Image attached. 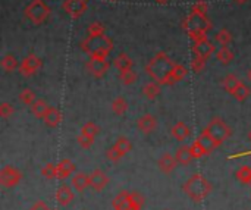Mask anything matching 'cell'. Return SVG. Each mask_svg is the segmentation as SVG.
Segmentation results:
<instances>
[{
  "mask_svg": "<svg viewBox=\"0 0 251 210\" xmlns=\"http://www.w3.org/2000/svg\"><path fill=\"white\" fill-rule=\"evenodd\" d=\"M175 66L176 63L165 52H159L146 65V72L153 81L159 82L160 85H172V72Z\"/></svg>",
  "mask_w": 251,
  "mask_h": 210,
  "instance_id": "obj_1",
  "label": "cell"
},
{
  "mask_svg": "<svg viewBox=\"0 0 251 210\" xmlns=\"http://www.w3.org/2000/svg\"><path fill=\"white\" fill-rule=\"evenodd\" d=\"M81 50L91 59H107L113 50V41L107 35H88L81 43Z\"/></svg>",
  "mask_w": 251,
  "mask_h": 210,
  "instance_id": "obj_2",
  "label": "cell"
},
{
  "mask_svg": "<svg viewBox=\"0 0 251 210\" xmlns=\"http://www.w3.org/2000/svg\"><path fill=\"white\" fill-rule=\"evenodd\" d=\"M184 31L193 40V43L207 38V31L212 28V21L206 15H199L190 12V15L182 22Z\"/></svg>",
  "mask_w": 251,
  "mask_h": 210,
  "instance_id": "obj_3",
  "label": "cell"
},
{
  "mask_svg": "<svg viewBox=\"0 0 251 210\" xmlns=\"http://www.w3.org/2000/svg\"><path fill=\"white\" fill-rule=\"evenodd\" d=\"M212 188H213L212 184H210L203 175H200V174L193 175V177L184 184V191H185V194H187L191 200H194V202H201V200H204V199L210 194Z\"/></svg>",
  "mask_w": 251,
  "mask_h": 210,
  "instance_id": "obj_4",
  "label": "cell"
},
{
  "mask_svg": "<svg viewBox=\"0 0 251 210\" xmlns=\"http://www.w3.org/2000/svg\"><path fill=\"white\" fill-rule=\"evenodd\" d=\"M204 131L215 140V143L218 144V147L221 144H224L232 134V130L229 128V125L226 122H224L221 118H213L207 127L204 128Z\"/></svg>",
  "mask_w": 251,
  "mask_h": 210,
  "instance_id": "obj_5",
  "label": "cell"
},
{
  "mask_svg": "<svg viewBox=\"0 0 251 210\" xmlns=\"http://www.w3.org/2000/svg\"><path fill=\"white\" fill-rule=\"evenodd\" d=\"M25 16L35 25L43 24L49 15H50V7L43 1V0H32L26 7H25Z\"/></svg>",
  "mask_w": 251,
  "mask_h": 210,
  "instance_id": "obj_6",
  "label": "cell"
},
{
  "mask_svg": "<svg viewBox=\"0 0 251 210\" xmlns=\"http://www.w3.org/2000/svg\"><path fill=\"white\" fill-rule=\"evenodd\" d=\"M43 66V62L38 56L35 54H28L22 62L19 63V72L22 77H31L35 72H38Z\"/></svg>",
  "mask_w": 251,
  "mask_h": 210,
  "instance_id": "obj_7",
  "label": "cell"
},
{
  "mask_svg": "<svg viewBox=\"0 0 251 210\" xmlns=\"http://www.w3.org/2000/svg\"><path fill=\"white\" fill-rule=\"evenodd\" d=\"M21 178H22V174L16 168H13V166L7 165V166H4L0 171V184L4 188H12V187L18 185Z\"/></svg>",
  "mask_w": 251,
  "mask_h": 210,
  "instance_id": "obj_8",
  "label": "cell"
},
{
  "mask_svg": "<svg viewBox=\"0 0 251 210\" xmlns=\"http://www.w3.org/2000/svg\"><path fill=\"white\" fill-rule=\"evenodd\" d=\"M63 10L72 19H78L87 10V0H65L63 1Z\"/></svg>",
  "mask_w": 251,
  "mask_h": 210,
  "instance_id": "obj_9",
  "label": "cell"
},
{
  "mask_svg": "<svg viewBox=\"0 0 251 210\" xmlns=\"http://www.w3.org/2000/svg\"><path fill=\"white\" fill-rule=\"evenodd\" d=\"M110 68V63L107 62V59H91L85 63V69L88 71L90 75H93L94 78H101Z\"/></svg>",
  "mask_w": 251,
  "mask_h": 210,
  "instance_id": "obj_10",
  "label": "cell"
},
{
  "mask_svg": "<svg viewBox=\"0 0 251 210\" xmlns=\"http://www.w3.org/2000/svg\"><path fill=\"white\" fill-rule=\"evenodd\" d=\"M112 206L115 210H140L141 208L137 206L134 202H132V197H131V193L128 191H121L112 202Z\"/></svg>",
  "mask_w": 251,
  "mask_h": 210,
  "instance_id": "obj_11",
  "label": "cell"
},
{
  "mask_svg": "<svg viewBox=\"0 0 251 210\" xmlns=\"http://www.w3.org/2000/svg\"><path fill=\"white\" fill-rule=\"evenodd\" d=\"M215 43H212L209 38H204V40H200V41H196L193 43V53L194 56H200V57H210L213 53H215Z\"/></svg>",
  "mask_w": 251,
  "mask_h": 210,
  "instance_id": "obj_12",
  "label": "cell"
},
{
  "mask_svg": "<svg viewBox=\"0 0 251 210\" xmlns=\"http://www.w3.org/2000/svg\"><path fill=\"white\" fill-rule=\"evenodd\" d=\"M137 127H138V130H140L141 132L150 134V132H153V131L157 128V119H156L153 115L146 113V115H143V116L137 121Z\"/></svg>",
  "mask_w": 251,
  "mask_h": 210,
  "instance_id": "obj_13",
  "label": "cell"
},
{
  "mask_svg": "<svg viewBox=\"0 0 251 210\" xmlns=\"http://www.w3.org/2000/svg\"><path fill=\"white\" fill-rule=\"evenodd\" d=\"M109 183V177L100 171V169H96L91 175H90V187L94 188L96 191H101Z\"/></svg>",
  "mask_w": 251,
  "mask_h": 210,
  "instance_id": "obj_14",
  "label": "cell"
},
{
  "mask_svg": "<svg viewBox=\"0 0 251 210\" xmlns=\"http://www.w3.org/2000/svg\"><path fill=\"white\" fill-rule=\"evenodd\" d=\"M171 135L176 141H185L191 135V128L185 122H176L171 130Z\"/></svg>",
  "mask_w": 251,
  "mask_h": 210,
  "instance_id": "obj_15",
  "label": "cell"
},
{
  "mask_svg": "<svg viewBox=\"0 0 251 210\" xmlns=\"http://www.w3.org/2000/svg\"><path fill=\"white\" fill-rule=\"evenodd\" d=\"M74 191L68 187V185H60L56 190V202L60 206H68L74 202Z\"/></svg>",
  "mask_w": 251,
  "mask_h": 210,
  "instance_id": "obj_16",
  "label": "cell"
},
{
  "mask_svg": "<svg viewBox=\"0 0 251 210\" xmlns=\"http://www.w3.org/2000/svg\"><path fill=\"white\" fill-rule=\"evenodd\" d=\"M176 163H178V162H176L175 156H172L171 153H165V155H162V156H160V159H159V162H157L159 169H160L163 174H171V172L175 169Z\"/></svg>",
  "mask_w": 251,
  "mask_h": 210,
  "instance_id": "obj_17",
  "label": "cell"
},
{
  "mask_svg": "<svg viewBox=\"0 0 251 210\" xmlns=\"http://www.w3.org/2000/svg\"><path fill=\"white\" fill-rule=\"evenodd\" d=\"M62 119H63L62 118V112L59 109H56V107H50L49 112L46 113V116L43 118L44 124L47 127H50V128H56L62 122Z\"/></svg>",
  "mask_w": 251,
  "mask_h": 210,
  "instance_id": "obj_18",
  "label": "cell"
},
{
  "mask_svg": "<svg viewBox=\"0 0 251 210\" xmlns=\"http://www.w3.org/2000/svg\"><path fill=\"white\" fill-rule=\"evenodd\" d=\"M74 172H75V165L69 159H63L57 163V178L65 180Z\"/></svg>",
  "mask_w": 251,
  "mask_h": 210,
  "instance_id": "obj_19",
  "label": "cell"
},
{
  "mask_svg": "<svg viewBox=\"0 0 251 210\" xmlns=\"http://www.w3.org/2000/svg\"><path fill=\"white\" fill-rule=\"evenodd\" d=\"M132 59L126 54V53H121L118 54L115 59H113V66L118 69V71H126V69H131L132 68Z\"/></svg>",
  "mask_w": 251,
  "mask_h": 210,
  "instance_id": "obj_20",
  "label": "cell"
},
{
  "mask_svg": "<svg viewBox=\"0 0 251 210\" xmlns=\"http://www.w3.org/2000/svg\"><path fill=\"white\" fill-rule=\"evenodd\" d=\"M175 159L179 165H190L194 158L191 155V150H190V146H182L176 150V155H175Z\"/></svg>",
  "mask_w": 251,
  "mask_h": 210,
  "instance_id": "obj_21",
  "label": "cell"
},
{
  "mask_svg": "<svg viewBox=\"0 0 251 210\" xmlns=\"http://www.w3.org/2000/svg\"><path fill=\"white\" fill-rule=\"evenodd\" d=\"M72 187L79 193L84 191L85 188L90 187V175H85L82 172L75 174V177L72 178Z\"/></svg>",
  "mask_w": 251,
  "mask_h": 210,
  "instance_id": "obj_22",
  "label": "cell"
},
{
  "mask_svg": "<svg viewBox=\"0 0 251 210\" xmlns=\"http://www.w3.org/2000/svg\"><path fill=\"white\" fill-rule=\"evenodd\" d=\"M160 84L156 82V81H151V82H147L144 87H143V94L149 99V100H154L159 94H160Z\"/></svg>",
  "mask_w": 251,
  "mask_h": 210,
  "instance_id": "obj_23",
  "label": "cell"
},
{
  "mask_svg": "<svg viewBox=\"0 0 251 210\" xmlns=\"http://www.w3.org/2000/svg\"><path fill=\"white\" fill-rule=\"evenodd\" d=\"M197 140H199V141H200V144L204 147V150H206V153H207V155H210L215 149H218V144L215 143V140H213V138H212V137H210L204 130H203V132L199 135V138H197Z\"/></svg>",
  "mask_w": 251,
  "mask_h": 210,
  "instance_id": "obj_24",
  "label": "cell"
},
{
  "mask_svg": "<svg viewBox=\"0 0 251 210\" xmlns=\"http://www.w3.org/2000/svg\"><path fill=\"white\" fill-rule=\"evenodd\" d=\"M240 84H241V81H240L234 74H229V75H226V77L222 79V87H224V90H226L229 94H232V93L238 88Z\"/></svg>",
  "mask_w": 251,
  "mask_h": 210,
  "instance_id": "obj_25",
  "label": "cell"
},
{
  "mask_svg": "<svg viewBox=\"0 0 251 210\" xmlns=\"http://www.w3.org/2000/svg\"><path fill=\"white\" fill-rule=\"evenodd\" d=\"M29 107H31L32 115H34L35 118H41V119L46 116V113H47V112H49V109H50L44 100H35Z\"/></svg>",
  "mask_w": 251,
  "mask_h": 210,
  "instance_id": "obj_26",
  "label": "cell"
},
{
  "mask_svg": "<svg viewBox=\"0 0 251 210\" xmlns=\"http://www.w3.org/2000/svg\"><path fill=\"white\" fill-rule=\"evenodd\" d=\"M216 59H218L221 63L228 65V63H231V62H232V59H234V53H232V50H231L228 46H221V49L216 52Z\"/></svg>",
  "mask_w": 251,
  "mask_h": 210,
  "instance_id": "obj_27",
  "label": "cell"
},
{
  "mask_svg": "<svg viewBox=\"0 0 251 210\" xmlns=\"http://www.w3.org/2000/svg\"><path fill=\"white\" fill-rule=\"evenodd\" d=\"M113 149H115V150H118V152L122 155V158H124L126 153H129V152H131V149H132V144H131V141H129L126 137H119V138L115 141V144H113Z\"/></svg>",
  "mask_w": 251,
  "mask_h": 210,
  "instance_id": "obj_28",
  "label": "cell"
},
{
  "mask_svg": "<svg viewBox=\"0 0 251 210\" xmlns=\"http://www.w3.org/2000/svg\"><path fill=\"white\" fill-rule=\"evenodd\" d=\"M112 110H113V113L118 115V116L124 115V113L128 110V103H126V100H125L124 97H116V99L113 100V103H112Z\"/></svg>",
  "mask_w": 251,
  "mask_h": 210,
  "instance_id": "obj_29",
  "label": "cell"
},
{
  "mask_svg": "<svg viewBox=\"0 0 251 210\" xmlns=\"http://www.w3.org/2000/svg\"><path fill=\"white\" fill-rule=\"evenodd\" d=\"M1 68H3L6 72H13L16 68H19L16 57H15L13 54H6V56L1 59Z\"/></svg>",
  "mask_w": 251,
  "mask_h": 210,
  "instance_id": "obj_30",
  "label": "cell"
},
{
  "mask_svg": "<svg viewBox=\"0 0 251 210\" xmlns=\"http://www.w3.org/2000/svg\"><path fill=\"white\" fill-rule=\"evenodd\" d=\"M137 78H138V75H137L135 71H132V68H131V69H126V71H122V72L119 74V79H121V82H122L124 85H131V84H134V82L137 81Z\"/></svg>",
  "mask_w": 251,
  "mask_h": 210,
  "instance_id": "obj_31",
  "label": "cell"
},
{
  "mask_svg": "<svg viewBox=\"0 0 251 210\" xmlns=\"http://www.w3.org/2000/svg\"><path fill=\"white\" fill-rule=\"evenodd\" d=\"M187 74H188V69L184 65L176 63V66H175V69L172 72V85L176 84V82H179V81H182L187 77Z\"/></svg>",
  "mask_w": 251,
  "mask_h": 210,
  "instance_id": "obj_32",
  "label": "cell"
},
{
  "mask_svg": "<svg viewBox=\"0 0 251 210\" xmlns=\"http://www.w3.org/2000/svg\"><path fill=\"white\" fill-rule=\"evenodd\" d=\"M19 102L26 105V106H31L35 102V93L31 88H24L19 93Z\"/></svg>",
  "mask_w": 251,
  "mask_h": 210,
  "instance_id": "obj_33",
  "label": "cell"
},
{
  "mask_svg": "<svg viewBox=\"0 0 251 210\" xmlns=\"http://www.w3.org/2000/svg\"><path fill=\"white\" fill-rule=\"evenodd\" d=\"M237 180L241 181L243 184H251V166H241L237 174H235Z\"/></svg>",
  "mask_w": 251,
  "mask_h": 210,
  "instance_id": "obj_34",
  "label": "cell"
},
{
  "mask_svg": "<svg viewBox=\"0 0 251 210\" xmlns=\"http://www.w3.org/2000/svg\"><path fill=\"white\" fill-rule=\"evenodd\" d=\"M41 177H44L46 180H53L57 178V165L53 163H47L41 168Z\"/></svg>",
  "mask_w": 251,
  "mask_h": 210,
  "instance_id": "obj_35",
  "label": "cell"
},
{
  "mask_svg": "<svg viewBox=\"0 0 251 210\" xmlns=\"http://www.w3.org/2000/svg\"><path fill=\"white\" fill-rule=\"evenodd\" d=\"M232 96L238 100V102H244V100H247V97L250 96V88L246 85V84H240L238 85V88L232 93Z\"/></svg>",
  "mask_w": 251,
  "mask_h": 210,
  "instance_id": "obj_36",
  "label": "cell"
},
{
  "mask_svg": "<svg viewBox=\"0 0 251 210\" xmlns=\"http://www.w3.org/2000/svg\"><path fill=\"white\" fill-rule=\"evenodd\" d=\"M190 150H191V155H193V158H194V159H201V158L207 156V153H206L204 147L200 144V141H199V140H196V141L190 146Z\"/></svg>",
  "mask_w": 251,
  "mask_h": 210,
  "instance_id": "obj_37",
  "label": "cell"
},
{
  "mask_svg": "<svg viewBox=\"0 0 251 210\" xmlns=\"http://www.w3.org/2000/svg\"><path fill=\"white\" fill-rule=\"evenodd\" d=\"M191 12L193 13H199V15H206L209 12V3L204 0H197L193 6H191Z\"/></svg>",
  "mask_w": 251,
  "mask_h": 210,
  "instance_id": "obj_38",
  "label": "cell"
},
{
  "mask_svg": "<svg viewBox=\"0 0 251 210\" xmlns=\"http://www.w3.org/2000/svg\"><path fill=\"white\" fill-rule=\"evenodd\" d=\"M206 63H207V59L206 57H200V56H194V59L191 60V69L197 74L203 72L204 68H206Z\"/></svg>",
  "mask_w": 251,
  "mask_h": 210,
  "instance_id": "obj_39",
  "label": "cell"
},
{
  "mask_svg": "<svg viewBox=\"0 0 251 210\" xmlns=\"http://www.w3.org/2000/svg\"><path fill=\"white\" fill-rule=\"evenodd\" d=\"M216 41L221 44V46H228L231 41H232V34L228 31V29H221L218 34H216Z\"/></svg>",
  "mask_w": 251,
  "mask_h": 210,
  "instance_id": "obj_40",
  "label": "cell"
},
{
  "mask_svg": "<svg viewBox=\"0 0 251 210\" xmlns=\"http://www.w3.org/2000/svg\"><path fill=\"white\" fill-rule=\"evenodd\" d=\"M100 132V128L97 124L94 122H87L82 128H81V134H85V135H90V137H96L97 134Z\"/></svg>",
  "mask_w": 251,
  "mask_h": 210,
  "instance_id": "obj_41",
  "label": "cell"
},
{
  "mask_svg": "<svg viewBox=\"0 0 251 210\" xmlns=\"http://www.w3.org/2000/svg\"><path fill=\"white\" fill-rule=\"evenodd\" d=\"M104 34V26L101 22H91L88 25V35H101Z\"/></svg>",
  "mask_w": 251,
  "mask_h": 210,
  "instance_id": "obj_42",
  "label": "cell"
},
{
  "mask_svg": "<svg viewBox=\"0 0 251 210\" xmlns=\"http://www.w3.org/2000/svg\"><path fill=\"white\" fill-rule=\"evenodd\" d=\"M76 141H78V144H79L82 149H90V147L93 146V143H94V138L90 137V135H85V134H81V132H79Z\"/></svg>",
  "mask_w": 251,
  "mask_h": 210,
  "instance_id": "obj_43",
  "label": "cell"
},
{
  "mask_svg": "<svg viewBox=\"0 0 251 210\" xmlns=\"http://www.w3.org/2000/svg\"><path fill=\"white\" fill-rule=\"evenodd\" d=\"M13 112H15V109L12 107V105H9V103H6V102H3V103L0 105V116H1L3 119H9V118L13 115Z\"/></svg>",
  "mask_w": 251,
  "mask_h": 210,
  "instance_id": "obj_44",
  "label": "cell"
},
{
  "mask_svg": "<svg viewBox=\"0 0 251 210\" xmlns=\"http://www.w3.org/2000/svg\"><path fill=\"white\" fill-rule=\"evenodd\" d=\"M106 158H107L110 162H118V160L122 159V155H121L118 150H115V149L112 147V149H109V150L106 152Z\"/></svg>",
  "mask_w": 251,
  "mask_h": 210,
  "instance_id": "obj_45",
  "label": "cell"
},
{
  "mask_svg": "<svg viewBox=\"0 0 251 210\" xmlns=\"http://www.w3.org/2000/svg\"><path fill=\"white\" fill-rule=\"evenodd\" d=\"M131 197H132V202H134L137 206H140V208H141V206L144 205V197H143L140 193H137V191H132V193H131Z\"/></svg>",
  "mask_w": 251,
  "mask_h": 210,
  "instance_id": "obj_46",
  "label": "cell"
},
{
  "mask_svg": "<svg viewBox=\"0 0 251 210\" xmlns=\"http://www.w3.org/2000/svg\"><path fill=\"white\" fill-rule=\"evenodd\" d=\"M29 210H49V209L46 208V205H44L43 202H38V203H35V205H34V206H32Z\"/></svg>",
  "mask_w": 251,
  "mask_h": 210,
  "instance_id": "obj_47",
  "label": "cell"
},
{
  "mask_svg": "<svg viewBox=\"0 0 251 210\" xmlns=\"http://www.w3.org/2000/svg\"><path fill=\"white\" fill-rule=\"evenodd\" d=\"M234 1H235V3H238V4H244L247 0H234Z\"/></svg>",
  "mask_w": 251,
  "mask_h": 210,
  "instance_id": "obj_48",
  "label": "cell"
},
{
  "mask_svg": "<svg viewBox=\"0 0 251 210\" xmlns=\"http://www.w3.org/2000/svg\"><path fill=\"white\" fill-rule=\"evenodd\" d=\"M154 1H157V3H160V4H165V3H168L169 0H154Z\"/></svg>",
  "mask_w": 251,
  "mask_h": 210,
  "instance_id": "obj_49",
  "label": "cell"
},
{
  "mask_svg": "<svg viewBox=\"0 0 251 210\" xmlns=\"http://www.w3.org/2000/svg\"><path fill=\"white\" fill-rule=\"evenodd\" d=\"M247 78H249V81H250V82H251V69H250V71H249V72H247Z\"/></svg>",
  "mask_w": 251,
  "mask_h": 210,
  "instance_id": "obj_50",
  "label": "cell"
},
{
  "mask_svg": "<svg viewBox=\"0 0 251 210\" xmlns=\"http://www.w3.org/2000/svg\"><path fill=\"white\" fill-rule=\"evenodd\" d=\"M249 140H250V141H251V131H250V132H249Z\"/></svg>",
  "mask_w": 251,
  "mask_h": 210,
  "instance_id": "obj_51",
  "label": "cell"
},
{
  "mask_svg": "<svg viewBox=\"0 0 251 210\" xmlns=\"http://www.w3.org/2000/svg\"><path fill=\"white\" fill-rule=\"evenodd\" d=\"M110 1H115V0H110Z\"/></svg>",
  "mask_w": 251,
  "mask_h": 210,
  "instance_id": "obj_52",
  "label": "cell"
},
{
  "mask_svg": "<svg viewBox=\"0 0 251 210\" xmlns=\"http://www.w3.org/2000/svg\"><path fill=\"white\" fill-rule=\"evenodd\" d=\"M250 185H251V184H250Z\"/></svg>",
  "mask_w": 251,
  "mask_h": 210,
  "instance_id": "obj_53",
  "label": "cell"
}]
</instances>
